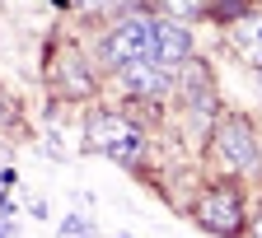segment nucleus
Here are the masks:
<instances>
[{
  "label": "nucleus",
  "mask_w": 262,
  "mask_h": 238,
  "mask_svg": "<svg viewBox=\"0 0 262 238\" xmlns=\"http://www.w3.org/2000/svg\"><path fill=\"white\" fill-rule=\"evenodd\" d=\"M14 122V112H10V103H5V93H0V126H10Z\"/></svg>",
  "instance_id": "nucleus-12"
},
{
  "label": "nucleus",
  "mask_w": 262,
  "mask_h": 238,
  "mask_svg": "<svg viewBox=\"0 0 262 238\" xmlns=\"http://www.w3.org/2000/svg\"><path fill=\"white\" fill-rule=\"evenodd\" d=\"M206 154H211V163L220 173L234 178V182L262 178V140H257V126L244 112H220L211 140H206Z\"/></svg>",
  "instance_id": "nucleus-2"
},
{
  "label": "nucleus",
  "mask_w": 262,
  "mask_h": 238,
  "mask_svg": "<svg viewBox=\"0 0 262 238\" xmlns=\"http://www.w3.org/2000/svg\"><path fill=\"white\" fill-rule=\"evenodd\" d=\"M108 80L122 93V103H131V108L173 98V70H169V65H159V61H136V65H126V70H117Z\"/></svg>",
  "instance_id": "nucleus-6"
},
{
  "label": "nucleus",
  "mask_w": 262,
  "mask_h": 238,
  "mask_svg": "<svg viewBox=\"0 0 262 238\" xmlns=\"http://www.w3.org/2000/svg\"><path fill=\"white\" fill-rule=\"evenodd\" d=\"M192 220L202 224L206 233H215V238H244L248 233V220H253L248 182H234V178L206 182L202 192L192 196Z\"/></svg>",
  "instance_id": "nucleus-4"
},
{
  "label": "nucleus",
  "mask_w": 262,
  "mask_h": 238,
  "mask_svg": "<svg viewBox=\"0 0 262 238\" xmlns=\"http://www.w3.org/2000/svg\"><path fill=\"white\" fill-rule=\"evenodd\" d=\"M84 145L94 150V154H108L113 163H122V168H141L145 163V126H141V117L131 112V108H89L84 112Z\"/></svg>",
  "instance_id": "nucleus-1"
},
{
  "label": "nucleus",
  "mask_w": 262,
  "mask_h": 238,
  "mask_svg": "<svg viewBox=\"0 0 262 238\" xmlns=\"http://www.w3.org/2000/svg\"><path fill=\"white\" fill-rule=\"evenodd\" d=\"M150 10H155V19H173V23H202V19H211V10H215V0H150Z\"/></svg>",
  "instance_id": "nucleus-9"
},
{
  "label": "nucleus",
  "mask_w": 262,
  "mask_h": 238,
  "mask_svg": "<svg viewBox=\"0 0 262 238\" xmlns=\"http://www.w3.org/2000/svg\"><path fill=\"white\" fill-rule=\"evenodd\" d=\"M84 5H89L94 14H113V19L126 14V0H84Z\"/></svg>",
  "instance_id": "nucleus-10"
},
{
  "label": "nucleus",
  "mask_w": 262,
  "mask_h": 238,
  "mask_svg": "<svg viewBox=\"0 0 262 238\" xmlns=\"http://www.w3.org/2000/svg\"><path fill=\"white\" fill-rule=\"evenodd\" d=\"M192 56H196V33L187 23H173V19H155V61L178 70Z\"/></svg>",
  "instance_id": "nucleus-7"
},
{
  "label": "nucleus",
  "mask_w": 262,
  "mask_h": 238,
  "mask_svg": "<svg viewBox=\"0 0 262 238\" xmlns=\"http://www.w3.org/2000/svg\"><path fill=\"white\" fill-rule=\"evenodd\" d=\"M89 56L98 65V75H117V70H126V65H136V61H155V19L131 14V10L117 14L94 38Z\"/></svg>",
  "instance_id": "nucleus-3"
},
{
  "label": "nucleus",
  "mask_w": 262,
  "mask_h": 238,
  "mask_svg": "<svg viewBox=\"0 0 262 238\" xmlns=\"http://www.w3.org/2000/svg\"><path fill=\"white\" fill-rule=\"evenodd\" d=\"M103 75H98V65L89 52L80 47H52V61H47V89L56 98H71V103H89L98 93Z\"/></svg>",
  "instance_id": "nucleus-5"
},
{
  "label": "nucleus",
  "mask_w": 262,
  "mask_h": 238,
  "mask_svg": "<svg viewBox=\"0 0 262 238\" xmlns=\"http://www.w3.org/2000/svg\"><path fill=\"white\" fill-rule=\"evenodd\" d=\"M257 80H262V75H257ZM257 103H262V89H257Z\"/></svg>",
  "instance_id": "nucleus-13"
},
{
  "label": "nucleus",
  "mask_w": 262,
  "mask_h": 238,
  "mask_svg": "<svg viewBox=\"0 0 262 238\" xmlns=\"http://www.w3.org/2000/svg\"><path fill=\"white\" fill-rule=\"evenodd\" d=\"M248 238H262V210H257V215L248 220Z\"/></svg>",
  "instance_id": "nucleus-11"
},
{
  "label": "nucleus",
  "mask_w": 262,
  "mask_h": 238,
  "mask_svg": "<svg viewBox=\"0 0 262 238\" xmlns=\"http://www.w3.org/2000/svg\"><path fill=\"white\" fill-rule=\"evenodd\" d=\"M225 42H229V52H234V56L248 65V70L262 75V10L239 14L234 23L225 28Z\"/></svg>",
  "instance_id": "nucleus-8"
}]
</instances>
